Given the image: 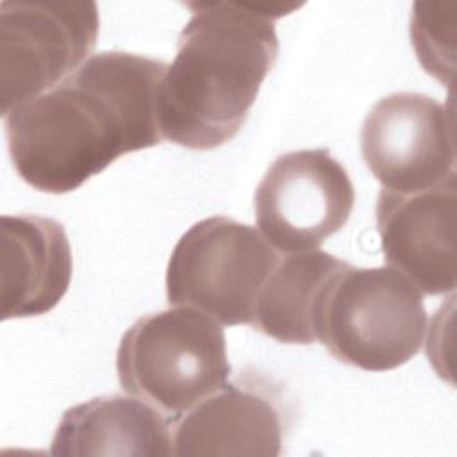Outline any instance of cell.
<instances>
[{
	"mask_svg": "<svg viewBox=\"0 0 457 457\" xmlns=\"http://www.w3.org/2000/svg\"><path fill=\"white\" fill-rule=\"evenodd\" d=\"M52 455H171L170 418L132 395H107L64 411Z\"/></svg>",
	"mask_w": 457,
	"mask_h": 457,
	"instance_id": "7c38bea8",
	"label": "cell"
},
{
	"mask_svg": "<svg viewBox=\"0 0 457 457\" xmlns=\"http://www.w3.org/2000/svg\"><path fill=\"white\" fill-rule=\"evenodd\" d=\"M455 177L420 193H378L375 220L384 261L420 293L455 289Z\"/></svg>",
	"mask_w": 457,
	"mask_h": 457,
	"instance_id": "30bf717a",
	"label": "cell"
},
{
	"mask_svg": "<svg viewBox=\"0 0 457 457\" xmlns=\"http://www.w3.org/2000/svg\"><path fill=\"white\" fill-rule=\"evenodd\" d=\"M116 371L127 395L171 421L218 391L230 377L221 325L202 311L171 307L137 318L121 336Z\"/></svg>",
	"mask_w": 457,
	"mask_h": 457,
	"instance_id": "3957f363",
	"label": "cell"
},
{
	"mask_svg": "<svg viewBox=\"0 0 457 457\" xmlns=\"http://www.w3.org/2000/svg\"><path fill=\"white\" fill-rule=\"evenodd\" d=\"M289 425L282 387L259 371H241L171 421V455L277 457Z\"/></svg>",
	"mask_w": 457,
	"mask_h": 457,
	"instance_id": "9c48e42d",
	"label": "cell"
},
{
	"mask_svg": "<svg viewBox=\"0 0 457 457\" xmlns=\"http://www.w3.org/2000/svg\"><path fill=\"white\" fill-rule=\"evenodd\" d=\"M427 332L423 295L389 266L343 270L318 320V341L343 364L389 371L414 357Z\"/></svg>",
	"mask_w": 457,
	"mask_h": 457,
	"instance_id": "277c9868",
	"label": "cell"
},
{
	"mask_svg": "<svg viewBox=\"0 0 457 457\" xmlns=\"http://www.w3.org/2000/svg\"><path fill=\"white\" fill-rule=\"evenodd\" d=\"M166 68L159 59L105 50L57 87L9 111L4 127L18 177L37 191L64 195L121 155L159 145Z\"/></svg>",
	"mask_w": 457,
	"mask_h": 457,
	"instance_id": "6da1fadb",
	"label": "cell"
},
{
	"mask_svg": "<svg viewBox=\"0 0 457 457\" xmlns=\"http://www.w3.org/2000/svg\"><path fill=\"white\" fill-rule=\"evenodd\" d=\"M361 154L382 189L411 195L455 177L452 107L412 91L382 96L361 127Z\"/></svg>",
	"mask_w": 457,
	"mask_h": 457,
	"instance_id": "ba28073f",
	"label": "cell"
},
{
	"mask_svg": "<svg viewBox=\"0 0 457 457\" xmlns=\"http://www.w3.org/2000/svg\"><path fill=\"white\" fill-rule=\"evenodd\" d=\"M348 266L323 250L296 252L280 259L261 289L252 327L280 343H316L325 296Z\"/></svg>",
	"mask_w": 457,
	"mask_h": 457,
	"instance_id": "4fadbf2b",
	"label": "cell"
},
{
	"mask_svg": "<svg viewBox=\"0 0 457 457\" xmlns=\"http://www.w3.org/2000/svg\"><path fill=\"white\" fill-rule=\"evenodd\" d=\"M346 168L327 148L278 155L253 193L255 225L278 252H307L339 232L353 209Z\"/></svg>",
	"mask_w": 457,
	"mask_h": 457,
	"instance_id": "52a82bcc",
	"label": "cell"
},
{
	"mask_svg": "<svg viewBox=\"0 0 457 457\" xmlns=\"http://www.w3.org/2000/svg\"><path fill=\"white\" fill-rule=\"evenodd\" d=\"M2 320L34 318L52 311L66 295L71 246L61 221L39 214L0 218Z\"/></svg>",
	"mask_w": 457,
	"mask_h": 457,
	"instance_id": "8fae6325",
	"label": "cell"
},
{
	"mask_svg": "<svg viewBox=\"0 0 457 457\" xmlns=\"http://www.w3.org/2000/svg\"><path fill=\"white\" fill-rule=\"evenodd\" d=\"M98 27L95 2H2V118L71 77L91 57Z\"/></svg>",
	"mask_w": 457,
	"mask_h": 457,
	"instance_id": "8992f818",
	"label": "cell"
},
{
	"mask_svg": "<svg viewBox=\"0 0 457 457\" xmlns=\"http://www.w3.org/2000/svg\"><path fill=\"white\" fill-rule=\"evenodd\" d=\"M191 18L177 39L159 91L162 139L189 150H212L245 125L275 66V20L287 7L236 2L187 4Z\"/></svg>",
	"mask_w": 457,
	"mask_h": 457,
	"instance_id": "7a4b0ae2",
	"label": "cell"
},
{
	"mask_svg": "<svg viewBox=\"0 0 457 457\" xmlns=\"http://www.w3.org/2000/svg\"><path fill=\"white\" fill-rule=\"evenodd\" d=\"M278 261L255 227L228 216L200 220L170 255L168 303L202 311L225 327L252 325L261 289Z\"/></svg>",
	"mask_w": 457,
	"mask_h": 457,
	"instance_id": "5b68a950",
	"label": "cell"
}]
</instances>
